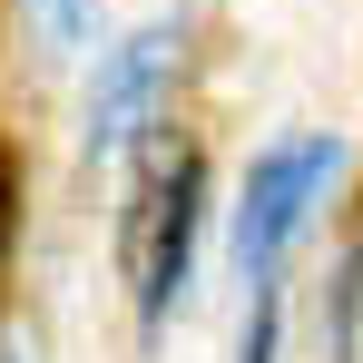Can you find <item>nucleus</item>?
<instances>
[{"label":"nucleus","mask_w":363,"mask_h":363,"mask_svg":"<svg viewBox=\"0 0 363 363\" xmlns=\"http://www.w3.org/2000/svg\"><path fill=\"white\" fill-rule=\"evenodd\" d=\"M0 363H20V354H10V344H0Z\"/></svg>","instance_id":"obj_7"},{"label":"nucleus","mask_w":363,"mask_h":363,"mask_svg":"<svg viewBox=\"0 0 363 363\" xmlns=\"http://www.w3.org/2000/svg\"><path fill=\"white\" fill-rule=\"evenodd\" d=\"M30 20H40L60 50H79V40H89V0H30Z\"/></svg>","instance_id":"obj_5"},{"label":"nucleus","mask_w":363,"mask_h":363,"mask_svg":"<svg viewBox=\"0 0 363 363\" xmlns=\"http://www.w3.org/2000/svg\"><path fill=\"white\" fill-rule=\"evenodd\" d=\"M196 236H206V167L196 157H147L138 216H128V285H138V324L147 334L177 314L186 275H196Z\"/></svg>","instance_id":"obj_1"},{"label":"nucleus","mask_w":363,"mask_h":363,"mask_svg":"<svg viewBox=\"0 0 363 363\" xmlns=\"http://www.w3.org/2000/svg\"><path fill=\"white\" fill-rule=\"evenodd\" d=\"M334 177H344L334 138H275V147H255V167H245V206H236V265H245V285H275L285 245H295L304 216L334 196Z\"/></svg>","instance_id":"obj_2"},{"label":"nucleus","mask_w":363,"mask_h":363,"mask_svg":"<svg viewBox=\"0 0 363 363\" xmlns=\"http://www.w3.org/2000/svg\"><path fill=\"white\" fill-rule=\"evenodd\" d=\"M167 69H177V30H138V40H118V50L99 60V89H89V147H128L138 118L157 108Z\"/></svg>","instance_id":"obj_3"},{"label":"nucleus","mask_w":363,"mask_h":363,"mask_svg":"<svg viewBox=\"0 0 363 363\" xmlns=\"http://www.w3.org/2000/svg\"><path fill=\"white\" fill-rule=\"evenodd\" d=\"M275 344H285V314H275V285H255V314H245L236 363H275Z\"/></svg>","instance_id":"obj_4"},{"label":"nucleus","mask_w":363,"mask_h":363,"mask_svg":"<svg viewBox=\"0 0 363 363\" xmlns=\"http://www.w3.org/2000/svg\"><path fill=\"white\" fill-rule=\"evenodd\" d=\"M20 245V157L0 147V255Z\"/></svg>","instance_id":"obj_6"}]
</instances>
